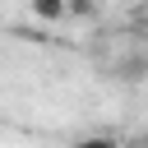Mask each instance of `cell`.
Masks as SVG:
<instances>
[{"label": "cell", "mask_w": 148, "mask_h": 148, "mask_svg": "<svg viewBox=\"0 0 148 148\" xmlns=\"http://www.w3.org/2000/svg\"><path fill=\"white\" fill-rule=\"evenodd\" d=\"M32 9H37L42 18H60V9H65V5H60V0H32Z\"/></svg>", "instance_id": "2"}, {"label": "cell", "mask_w": 148, "mask_h": 148, "mask_svg": "<svg viewBox=\"0 0 148 148\" xmlns=\"http://www.w3.org/2000/svg\"><path fill=\"white\" fill-rule=\"evenodd\" d=\"M74 148H120V139H111V134H88V139H79Z\"/></svg>", "instance_id": "1"}, {"label": "cell", "mask_w": 148, "mask_h": 148, "mask_svg": "<svg viewBox=\"0 0 148 148\" xmlns=\"http://www.w3.org/2000/svg\"><path fill=\"white\" fill-rule=\"evenodd\" d=\"M139 148H148V139H139Z\"/></svg>", "instance_id": "3"}]
</instances>
